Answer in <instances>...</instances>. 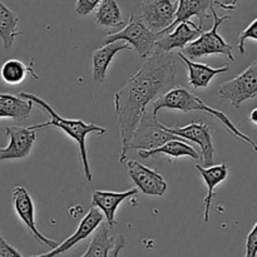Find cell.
<instances>
[{
  "label": "cell",
  "instance_id": "obj_1",
  "mask_svg": "<svg viewBox=\"0 0 257 257\" xmlns=\"http://www.w3.org/2000/svg\"><path fill=\"white\" fill-rule=\"evenodd\" d=\"M177 74V55L156 49L142 67L114 93V108L119 127V162L127 161L128 146L147 105L172 88Z\"/></svg>",
  "mask_w": 257,
  "mask_h": 257
},
{
  "label": "cell",
  "instance_id": "obj_2",
  "mask_svg": "<svg viewBox=\"0 0 257 257\" xmlns=\"http://www.w3.org/2000/svg\"><path fill=\"white\" fill-rule=\"evenodd\" d=\"M19 97L23 99H27L29 102H32L33 104L38 105L43 112H45L47 114L50 115V120L44 123H40V124H33L29 125V130L32 131H38L43 130V128H49V127H55L58 130L63 131L68 137H70L72 140H74L77 142L78 148H79V155H80V161H82V167H83V173H84V178L87 180V182L92 183L93 176L90 172L89 167V161H88V153H87V136L93 133V135L97 136H104L107 133V130L100 125L94 124V123H85L80 119H67V118H63L55 112L52 108V105L48 104L44 99L37 97L35 94H30L27 92H20Z\"/></svg>",
  "mask_w": 257,
  "mask_h": 257
},
{
  "label": "cell",
  "instance_id": "obj_3",
  "mask_svg": "<svg viewBox=\"0 0 257 257\" xmlns=\"http://www.w3.org/2000/svg\"><path fill=\"white\" fill-rule=\"evenodd\" d=\"M165 108H167V109L181 110V112L185 113L193 112V110H201V112L207 113V114L212 115L216 119L220 120L221 124L225 125L235 137L240 138V140H242L245 143L250 145L253 152H257V146L255 141L251 140L248 136H246L245 133L241 132V131L236 127L235 123H232V120H231L225 113L207 105L201 98H198L197 95L190 93L186 88L172 87L171 89H168L165 94H162L160 98H157V99L153 102L152 114L155 115V117H157L160 110L165 109Z\"/></svg>",
  "mask_w": 257,
  "mask_h": 257
},
{
  "label": "cell",
  "instance_id": "obj_4",
  "mask_svg": "<svg viewBox=\"0 0 257 257\" xmlns=\"http://www.w3.org/2000/svg\"><path fill=\"white\" fill-rule=\"evenodd\" d=\"M211 17L213 18L212 28L207 32H202L197 39L191 42L190 44L182 49V54L188 59H198L208 55H225L230 62H235V57L232 53V45L228 44L225 39L218 33V28L225 23L226 20H230L231 17H218L215 8H211Z\"/></svg>",
  "mask_w": 257,
  "mask_h": 257
},
{
  "label": "cell",
  "instance_id": "obj_5",
  "mask_svg": "<svg viewBox=\"0 0 257 257\" xmlns=\"http://www.w3.org/2000/svg\"><path fill=\"white\" fill-rule=\"evenodd\" d=\"M160 37V33L152 32L143 24L140 15L132 14L124 28L118 33H109L102 45L114 42H124L131 48L137 50L138 55L142 59H146L156 50V43Z\"/></svg>",
  "mask_w": 257,
  "mask_h": 257
},
{
  "label": "cell",
  "instance_id": "obj_6",
  "mask_svg": "<svg viewBox=\"0 0 257 257\" xmlns=\"http://www.w3.org/2000/svg\"><path fill=\"white\" fill-rule=\"evenodd\" d=\"M176 140H180V137H176V136L168 133L165 130V125L158 122L157 117H155L152 112L146 110L133 132L132 140L128 146V152L131 150L152 151L170 141Z\"/></svg>",
  "mask_w": 257,
  "mask_h": 257
},
{
  "label": "cell",
  "instance_id": "obj_7",
  "mask_svg": "<svg viewBox=\"0 0 257 257\" xmlns=\"http://www.w3.org/2000/svg\"><path fill=\"white\" fill-rule=\"evenodd\" d=\"M218 97L228 100L233 108H240L243 102L257 95V62L253 60L240 75L218 87Z\"/></svg>",
  "mask_w": 257,
  "mask_h": 257
},
{
  "label": "cell",
  "instance_id": "obj_8",
  "mask_svg": "<svg viewBox=\"0 0 257 257\" xmlns=\"http://www.w3.org/2000/svg\"><path fill=\"white\" fill-rule=\"evenodd\" d=\"M178 0H142L141 20L150 30L161 33L175 22Z\"/></svg>",
  "mask_w": 257,
  "mask_h": 257
},
{
  "label": "cell",
  "instance_id": "obj_9",
  "mask_svg": "<svg viewBox=\"0 0 257 257\" xmlns=\"http://www.w3.org/2000/svg\"><path fill=\"white\" fill-rule=\"evenodd\" d=\"M12 200L13 207H14L15 213L19 217V220L24 223L25 227L29 230L33 237L39 241L42 245L48 246L50 250L57 247L58 242L54 240L45 237L37 227V221H35V205L30 196L29 191L23 186H17L12 191Z\"/></svg>",
  "mask_w": 257,
  "mask_h": 257
},
{
  "label": "cell",
  "instance_id": "obj_10",
  "mask_svg": "<svg viewBox=\"0 0 257 257\" xmlns=\"http://www.w3.org/2000/svg\"><path fill=\"white\" fill-rule=\"evenodd\" d=\"M165 130L171 135L180 137L185 141L196 143L200 146L202 160L206 167H210L213 163V156H215V146H213L212 133L211 128L206 123L192 122L185 127H166Z\"/></svg>",
  "mask_w": 257,
  "mask_h": 257
},
{
  "label": "cell",
  "instance_id": "obj_11",
  "mask_svg": "<svg viewBox=\"0 0 257 257\" xmlns=\"http://www.w3.org/2000/svg\"><path fill=\"white\" fill-rule=\"evenodd\" d=\"M127 172L136 188L146 196L163 197L167 192V182L155 170L141 165L137 161H125Z\"/></svg>",
  "mask_w": 257,
  "mask_h": 257
},
{
  "label": "cell",
  "instance_id": "obj_12",
  "mask_svg": "<svg viewBox=\"0 0 257 257\" xmlns=\"http://www.w3.org/2000/svg\"><path fill=\"white\" fill-rule=\"evenodd\" d=\"M9 145L0 148V162L8 160H23L27 158L32 152L34 142L38 138L37 131H32L28 127H12L5 128Z\"/></svg>",
  "mask_w": 257,
  "mask_h": 257
},
{
  "label": "cell",
  "instance_id": "obj_13",
  "mask_svg": "<svg viewBox=\"0 0 257 257\" xmlns=\"http://www.w3.org/2000/svg\"><path fill=\"white\" fill-rule=\"evenodd\" d=\"M103 220H104V216L102 215V212H100L99 210H97V208L90 207L87 215H85L84 217H83V220L80 221L77 231H75L72 236H69V237L65 241H63L62 243H58L57 247L50 250L49 252L42 253V255H34L30 257H57L62 255V253L67 252L70 248L74 247L75 245H78L80 241L89 237V236L97 230L98 226L103 222Z\"/></svg>",
  "mask_w": 257,
  "mask_h": 257
},
{
  "label": "cell",
  "instance_id": "obj_14",
  "mask_svg": "<svg viewBox=\"0 0 257 257\" xmlns=\"http://www.w3.org/2000/svg\"><path fill=\"white\" fill-rule=\"evenodd\" d=\"M203 30L193 22H183L176 25L170 33L158 38L156 49L165 53H172L175 49H183L191 42L197 39Z\"/></svg>",
  "mask_w": 257,
  "mask_h": 257
},
{
  "label": "cell",
  "instance_id": "obj_15",
  "mask_svg": "<svg viewBox=\"0 0 257 257\" xmlns=\"http://www.w3.org/2000/svg\"><path fill=\"white\" fill-rule=\"evenodd\" d=\"M138 193L137 188H132L125 192H109V191L95 190L92 193V207L97 208L104 216L107 225L110 228L117 223V210L119 208L120 203L125 200L136 196Z\"/></svg>",
  "mask_w": 257,
  "mask_h": 257
},
{
  "label": "cell",
  "instance_id": "obj_16",
  "mask_svg": "<svg viewBox=\"0 0 257 257\" xmlns=\"http://www.w3.org/2000/svg\"><path fill=\"white\" fill-rule=\"evenodd\" d=\"M213 7V0H178V9L176 13L175 22L167 29L160 33V35L167 34L177 24L183 22H191V18L198 19V28L202 29L206 19L211 18V8Z\"/></svg>",
  "mask_w": 257,
  "mask_h": 257
},
{
  "label": "cell",
  "instance_id": "obj_17",
  "mask_svg": "<svg viewBox=\"0 0 257 257\" xmlns=\"http://www.w3.org/2000/svg\"><path fill=\"white\" fill-rule=\"evenodd\" d=\"M196 171L201 175V177L203 178V182H205L206 187H207V193H206V197L203 200V221L205 223H208L210 221V210H211V203L213 200V191L217 187L220 183H222L223 181L227 178L228 176V163L222 162L220 165L210 166V167H202L200 165L195 166Z\"/></svg>",
  "mask_w": 257,
  "mask_h": 257
},
{
  "label": "cell",
  "instance_id": "obj_18",
  "mask_svg": "<svg viewBox=\"0 0 257 257\" xmlns=\"http://www.w3.org/2000/svg\"><path fill=\"white\" fill-rule=\"evenodd\" d=\"M132 48L124 42H114L109 44H103L99 49L94 50L92 57V75L93 80L97 83H103L107 77V72L110 63L118 53L123 50H131Z\"/></svg>",
  "mask_w": 257,
  "mask_h": 257
},
{
  "label": "cell",
  "instance_id": "obj_19",
  "mask_svg": "<svg viewBox=\"0 0 257 257\" xmlns=\"http://www.w3.org/2000/svg\"><path fill=\"white\" fill-rule=\"evenodd\" d=\"M177 58H180L181 62L187 67L188 70V84L193 89H203L210 85L211 80L218 74H223L230 70V65L221 68H211L206 64L195 63L186 58L182 53H177Z\"/></svg>",
  "mask_w": 257,
  "mask_h": 257
},
{
  "label": "cell",
  "instance_id": "obj_20",
  "mask_svg": "<svg viewBox=\"0 0 257 257\" xmlns=\"http://www.w3.org/2000/svg\"><path fill=\"white\" fill-rule=\"evenodd\" d=\"M33 103L20 97L0 93V118L25 120L30 117Z\"/></svg>",
  "mask_w": 257,
  "mask_h": 257
},
{
  "label": "cell",
  "instance_id": "obj_21",
  "mask_svg": "<svg viewBox=\"0 0 257 257\" xmlns=\"http://www.w3.org/2000/svg\"><path fill=\"white\" fill-rule=\"evenodd\" d=\"M138 156L143 160L147 158L155 157V156H167L171 158H181V157H191L198 160L200 155L197 151L193 150L190 145H187L185 140H176L170 141V142L165 143L161 147L156 148L152 151H138Z\"/></svg>",
  "mask_w": 257,
  "mask_h": 257
},
{
  "label": "cell",
  "instance_id": "obj_22",
  "mask_svg": "<svg viewBox=\"0 0 257 257\" xmlns=\"http://www.w3.org/2000/svg\"><path fill=\"white\" fill-rule=\"evenodd\" d=\"M115 237L112 235V228L107 223H100L93 232L89 246L80 257H109V252L114 247Z\"/></svg>",
  "mask_w": 257,
  "mask_h": 257
},
{
  "label": "cell",
  "instance_id": "obj_23",
  "mask_svg": "<svg viewBox=\"0 0 257 257\" xmlns=\"http://www.w3.org/2000/svg\"><path fill=\"white\" fill-rule=\"evenodd\" d=\"M19 18L13 10H10L4 3L0 2V39L4 49H10L14 45L22 32L18 29Z\"/></svg>",
  "mask_w": 257,
  "mask_h": 257
},
{
  "label": "cell",
  "instance_id": "obj_24",
  "mask_svg": "<svg viewBox=\"0 0 257 257\" xmlns=\"http://www.w3.org/2000/svg\"><path fill=\"white\" fill-rule=\"evenodd\" d=\"M33 62L34 59H30L29 65L23 63L22 60L9 59L2 65L0 68V77L4 80V83L10 85L20 84L25 79L27 74H29L33 79H39L35 72L33 70Z\"/></svg>",
  "mask_w": 257,
  "mask_h": 257
},
{
  "label": "cell",
  "instance_id": "obj_25",
  "mask_svg": "<svg viewBox=\"0 0 257 257\" xmlns=\"http://www.w3.org/2000/svg\"><path fill=\"white\" fill-rule=\"evenodd\" d=\"M95 23L104 28L124 27L122 12L115 0H100L95 10Z\"/></svg>",
  "mask_w": 257,
  "mask_h": 257
},
{
  "label": "cell",
  "instance_id": "obj_26",
  "mask_svg": "<svg viewBox=\"0 0 257 257\" xmlns=\"http://www.w3.org/2000/svg\"><path fill=\"white\" fill-rule=\"evenodd\" d=\"M247 39H252L253 42H257V19H253L251 24L238 35L237 48L241 54H245V42Z\"/></svg>",
  "mask_w": 257,
  "mask_h": 257
},
{
  "label": "cell",
  "instance_id": "obj_27",
  "mask_svg": "<svg viewBox=\"0 0 257 257\" xmlns=\"http://www.w3.org/2000/svg\"><path fill=\"white\" fill-rule=\"evenodd\" d=\"M100 0H77L75 3V14L79 17H85L89 15L90 13L94 12L97 7L99 5Z\"/></svg>",
  "mask_w": 257,
  "mask_h": 257
},
{
  "label": "cell",
  "instance_id": "obj_28",
  "mask_svg": "<svg viewBox=\"0 0 257 257\" xmlns=\"http://www.w3.org/2000/svg\"><path fill=\"white\" fill-rule=\"evenodd\" d=\"M257 255V223H255L252 230L246 238V253L245 257H256Z\"/></svg>",
  "mask_w": 257,
  "mask_h": 257
},
{
  "label": "cell",
  "instance_id": "obj_29",
  "mask_svg": "<svg viewBox=\"0 0 257 257\" xmlns=\"http://www.w3.org/2000/svg\"><path fill=\"white\" fill-rule=\"evenodd\" d=\"M0 257H24L14 246L10 245L0 233Z\"/></svg>",
  "mask_w": 257,
  "mask_h": 257
},
{
  "label": "cell",
  "instance_id": "obj_30",
  "mask_svg": "<svg viewBox=\"0 0 257 257\" xmlns=\"http://www.w3.org/2000/svg\"><path fill=\"white\" fill-rule=\"evenodd\" d=\"M240 2V0H213V5H217L218 8L223 10H228V12H232L236 9V4Z\"/></svg>",
  "mask_w": 257,
  "mask_h": 257
},
{
  "label": "cell",
  "instance_id": "obj_31",
  "mask_svg": "<svg viewBox=\"0 0 257 257\" xmlns=\"http://www.w3.org/2000/svg\"><path fill=\"white\" fill-rule=\"evenodd\" d=\"M125 246V238L123 235H119L118 237H115V242H114V247L112 248V257H118L119 256L120 251L124 248Z\"/></svg>",
  "mask_w": 257,
  "mask_h": 257
},
{
  "label": "cell",
  "instance_id": "obj_32",
  "mask_svg": "<svg viewBox=\"0 0 257 257\" xmlns=\"http://www.w3.org/2000/svg\"><path fill=\"white\" fill-rule=\"evenodd\" d=\"M256 114H257V109L255 108V109L252 110V112L250 113V117H248V119L251 120V123H252L253 125H257V119H256Z\"/></svg>",
  "mask_w": 257,
  "mask_h": 257
}]
</instances>
